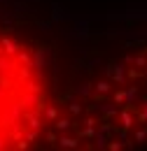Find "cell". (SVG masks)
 Wrapping results in <instances>:
<instances>
[{
    "mask_svg": "<svg viewBox=\"0 0 147 151\" xmlns=\"http://www.w3.org/2000/svg\"><path fill=\"white\" fill-rule=\"evenodd\" d=\"M54 98V68L47 49L19 30L0 26V151L42 144Z\"/></svg>",
    "mask_w": 147,
    "mask_h": 151,
    "instance_id": "obj_2",
    "label": "cell"
},
{
    "mask_svg": "<svg viewBox=\"0 0 147 151\" xmlns=\"http://www.w3.org/2000/svg\"><path fill=\"white\" fill-rule=\"evenodd\" d=\"M47 149H147V12L110 14L87 33L63 75L42 137Z\"/></svg>",
    "mask_w": 147,
    "mask_h": 151,
    "instance_id": "obj_1",
    "label": "cell"
}]
</instances>
